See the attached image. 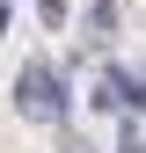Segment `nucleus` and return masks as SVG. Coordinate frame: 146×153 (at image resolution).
Masks as SVG:
<instances>
[{
    "label": "nucleus",
    "instance_id": "obj_1",
    "mask_svg": "<svg viewBox=\"0 0 146 153\" xmlns=\"http://www.w3.org/2000/svg\"><path fill=\"white\" fill-rule=\"evenodd\" d=\"M15 109H22L29 124H66V80H59V66H44V59H29L22 73H15Z\"/></svg>",
    "mask_w": 146,
    "mask_h": 153
},
{
    "label": "nucleus",
    "instance_id": "obj_2",
    "mask_svg": "<svg viewBox=\"0 0 146 153\" xmlns=\"http://www.w3.org/2000/svg\"><path fill=\"white\" fill-rule=\"evenodd\" d=\"M110 88H117V102L146 109V73H139V66H110Z\"/></svg>",
    "mask_w": 146,
    "mask_h": 153
},
{
    "label": "nucleus",
    "instance_id": "obj_3",
    "mask_svg": "<svg viewBox=\"0 0 146 153\" xmlns=\"http://www.w3.org/2000/svg\"><path fill=\"white\" fill-rule=\"evenodd\" d=\"M110 29H117V0H95L88 7V44H110Z\"/></svg>",
    "mask_w": 146,
    "mask_h": 153
},
{
    "label": "nucleus",
    "instance_id": "obj_4",
    "mask_svg": "<svg viewBox=\"0 0 146 153\" xmlns=\"http://www.w3.org/2000/svg\"><path fill=\"white\" fill-rule=\"evenodd\" d=\"M117 153H146V124H139V117L117 124Z\"/></svg>",
    "mask_w": 146,
    "mask_h": 153
},
{
    "label": "nucleus",
    "instance_id": "obj_5",
    "mask_svg": "<svg viewBox=\"0 0 146 153\" xmlns=\"http://www.w3.org/2000/svg\"><path fill=\"white\" fill-rule=\"evenodd\" d=\"M0 29H7V7H0Z\"/></svg>",
    "mask_w": 146,
    "mask_h": 153
}]
</instances>
